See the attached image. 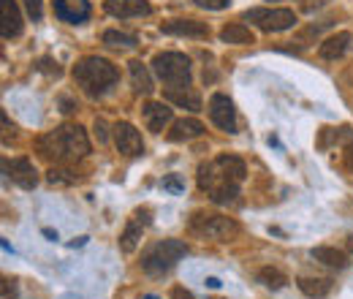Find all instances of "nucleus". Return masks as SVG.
Segmentation results:
<instances>
[{
  "instance_id": "nucleus-1",
  "label": "nucleus",
  "mask_w": 353,
  "mask_h": 299,
  "mask_svg": "<svg viewBox=\"0 0 353 299\" xmlns=\"http://www.w3.org/2000/svg\"><path fill=\"white\" fill-rule=\"evenodd\" d=\"M248 166L242 158L218 155L210 164L199 166V188L215 202V204H234L239 196V185L245 182Z\"/></svg>"
},
{
  "instance_id": "nucleus-2",
  "label": "nucleus",
  "mask_w": 353,
  "mask_h": 299,
  "mask_svg": "<svg viewBox=\"0 0 353 299\" xmlns=\"http://www.w3.org/2000/svg\"><path fill=\"white\" fill-rule=\"evenodd\" d=\"M41 158L54 161V164H79L82 158H88L90 139L82 126H60V128L44 133L36 142Z\"/></svg>"
},
{
  "instance_id": "nucleus-3",
  "label": "nucleus",
  "mask_w": 353,
  "mask_h": 299,
  "mask_svg": "<svg viewBox=\"0 0 353 299\" xmlns=\"http://www.w3.org/2000/svg\"><path fill=\"white\" fill-rule=\"evenodd\" d=\"M74 79H77V85L82 87L85 95L101 98L103 93H109L112 87L117 85L120 74H117V66L109 63L106 57L90 55V57H82V60L74 66Z\"/></svg>"
},
{
  "instance_id": "nucleus-4",
  "label": "nucleus",
  "mask_w": 353,
  "mask_h": 299,
  "mask_svg": "<svg viewBox=\"0 0 353 299\" xmlns=\"http://www.w3.org/2000/svg\"><path fill=\"white\" fill-rule=\"evenodd\" d=\"M188 256V245L182 240H163V242H155L144 258H141V269L147 275H163L169 269H174L176 261Z\"/></svg>"
},
{
  "instance_id": "nucleus-5",
  "label": "nucleus",
  "mask_w": 353,
  "mask_h": 299,
  "mask_svg": "<svg viewBox=\"0 0 353 299\" xmlns=\"http://www.w3.org/2000/svg\"><path fill=\"white\" fill-rule=\"evenodd\" d=\"M152 71L155 77L169 87H188L190 85V60L182 52H161L152 57Z\"/></svg>"
},
{
  "instance_id": "nucleus-6",
  "label": "nucleus",
  "mask_w": 353,
  "mask_h": 299,
  "mask_svg": "<svg viewBox=\"0 0 353 299\" xmlns=\"http://www.w3.org/2000/svg\"><path fill=\"white\" fill-rule=\"evenodd\" d=\"M188 226H190L193 234L207 237V240H218V242H228V240H234L239 234V226H236L234 218L215 213H193Z\"/></svg>"
},
{
  "instance_id": "nucleus-7",
  "label": "nucleus",
  "mask_w": 353,
  "mask_h": 299,
  "mask_svg": "<svg viewBox=\"0 0 353 299\" xmlns=\"http://www.w3.org/2000/svg\"><path fill=\"white\" fill-rule=\"evenodd\" d=\"M245 22H253L261 33H283L296 25V14L291 8H250L245 11Z\"/></svg>"
},
{
  "instance_id": "nucleus-8",
  "label": "nucleus",
  "mask_w": 353,
  "mask_h": 299,
  "mask_svg": "<svg viewBox=\"0 0 353 299\" xmlns=\"http://www.w3.org/2000/svg\"><path fill=\"white\" fill-rule=\"evenodd\" d=\"M210 117L212 123L225 133H236V109H234V101L223 93H215L210 98Z\"/></svg>"
},
{
  "instance_id": "nucleus-9",
  "label": "nucleus",
  "mask_w": 353,
  "mask_h": 299,
  "mask_svg": "<svg viewBox=\"0 0 353 299\" xmlns=\"http://www.w3.org/2000/svg\"><path fill=\"white\" fill-rule=\"evenodd\" d=\"M114 144H117V150H120L123 155H128V158L144 155V139H141V133L133 128L131 123H117V126H114Z\"/></svg>"
},
{
  "instance_id": "nucleus-10",
  "label": "nucleus",
  "mask_w": 353,
  "mask_h": 299,
  "mask_svg": "<svg viewBox=\"0 0 353 299\" xmlns=\"http://www.w3.org/2000/svg\"><path fill=\"white\" fill-rule=\"evenodd\" d=\"M3 169H6V174H8L19 188H25V191H30V188L39 185V171H36L30 158H17V161H11V164L3 161Z\"/></svg>"
},
{
  "instance_id": "nucleus-11",
  "label": "nucleus",
  "mask_w": 353,
  "mask_h": 299,
  "mask_svg": "<svg viewBox=\"0 0 353 299\" xmlns=\"http://www.w3.org/2000/svg\"><path fill=\"white\" fill-rule=\"evenodd\" d=\"M141 117H144V126L152 131V133H161V131H166V126L172 123V109L163 101H147L141 106Z\"/></svg>"
},
{
  "instance_id": "nucleus-12",
  "label": "nucleus",
  "mask_w": 353,
  "mask_h": 299,
  "mask_svg": "<svg viewBox=\"0 0 353 299\" xmlns=\"http://www.w3.org/2000/svg\"><path fill=\"white\" fill-rule=\"evenodd\" d=\"M161 30L166 36H188V39H207L210 36L207 22H196V19H172V22H163Z\"/></svg>"
},
{
  "instance_id": "nucleus-13",
  "label": "nucleus",
  "mask_w": 353,
  "mask_h": 299,
  "mask_svg": "<svg viewBox=\"0 0 353 299\" xmlns=\"http://www.w3.org/2000/svg\"><path fill=\"white\" fill-rule=\"evenodd\" d=\"M0 14H3V25H0V33L6 41L22 36V14H19V6L14 0H0Z\"/></svg>"
},
{
  "instance_id": "nucleus-14",
  "label": "nucleus",
  "mask_w": 353,
  "mask_h": 299,
  "mask_svg": "<svg viewBox=\"0 0 353 299\" xmlns=\"http://www.w3.org/2000/svg\"><path fill=\"white\" fill-rule=\"evenodd\" d=\"M54 14L63 22L79 25L90 17V0H54Z\"/></svg>"
},
{
  "instance_id": "nucleus-15",
  "label": "nucleus",
  "mask_w": 353,
  "mask_h": 299,
  "mask_svg": "<svg viewBox=\"0 0 353 299\" xmlns=\"http://www.w3.org/2000/svg\"><path fill=\"white\" fill-rule=\"evenodd\" d=\"M106 11L117 19H131V17H147L152 8L147 0H106Z\"/></svg>"
},
{
  "instance_id": "nucleus-16",
  "label": "nucleus",
  "mask_w": 353,
  "mask_h": 299,
  "mask_svg": "<svg viewBox=\"0 0 353 299\" xmlns=\"http://www.w3.org/2000/svg\"><path fill=\"white\" fill-rule=\"evenodd\" d=\"M166 101H172L179 109L201 112V98H199V93H193L190 87H169V90H166Z\"/></svg>"
},
{
  "instance_id": "nucleus-17",
  "label": "nucleus",
  "mask_w": 353,
  "mask_h": 299,
  "mask_svg": "<svg viewBox=\"0 0 353 299\" xmlns=\"http://www.w3.org/2000/svg\"><path fill=\"white\" fill-rule=\"evenodd\" d=\"M348 44H351V33H334V36H329L326 41L321 44V49H318V55L323 57V60H337V57H343L345 52H348Z\"/></svg>"
},
{
  "instance_id": "nucleus-18",
  "label": "nucleus",
  "mask_w": 353,
  "mask_h": 299,
  "mask_svg": "<svg viewBox=\"0 0 353 299\" xmlns=\"http://www.w3.org/2000/svg\"><path fill=\"white\" fill-rule=\"evenodd\" d=\"M204 133V126L193 117H185V120H176L172 131H169V142H188V139H199Z\"/></svg>"
},
{
  "instance_id": "nucleus-19",
  "label": "nucleus",
  "mask_w": 353,
  "mask_h": 299,
  "mask_svg": "<svg viewBox=\"0 0 353 299\" xmlns=\"http://www.w3.org/2000/svg\"><path fill=\"white\" fill-rule=\"evenodd\" d=\"M128 71H131V85L139 95H150V93L155 90V85H152V74L147 71V66H144L141 60H133L131 66H128Z\"/></svg>"
},
{
  "instance_id": "nucleus-20",
  "label": "nucleus",
  "mask_w": 353,
  "mask_h": 299,
  "mask_svg": "<svg viewBox=\"0 0 353 299\" xmlns=\"http://www.w3.org/2000/svg\"><path fill=\"white\" fill-rule=\"evenodd\" d=\"M221 39L225 44H236V46H248V44L256 41V36H253V30L248 28V25H242V22H234V25H225L221 30Z\"/></svg>"
},
{
  "instance_id": "nucleus-21",
  "label": "nucleus",
  "mask_w": 353,
  "mask_h": 299,
  "mask_svg": "<svg viewBox=\"0 0 353 299\" xmlns=\"http://www.w3.org/2000/svg\"><path fill=\"white\" fill-rule=\"evenodd\" d=\"M312 258L332 267V269H348V253L345 251H337V248H312Z\"/></svg>"
},
{
  "instance_id": "nucleus-22",
  "label": "nucleus",
  "mask_w": 353,
  "mask_h": 299,
  "mask_svg": "<svg viewBox=\"0 0 353 299\" xmlns=\"http://www.w3.org/2000/svg\"><path fill=\"white\" fill-rule=\"evenodd\" d=\"M296 283H299L302 294H307V297H312V299H323L334 289V283H332L329 278H299Z\"/></svg>"
},
{
  "instance_id": "nucleus-23",
  "label": "nucleus",
  "mask_w": 353,
  "mask_h": 299,
  "mask_svg": "<svg viewBox=\"0 0 353 299\" xmlns=\"http://www.w3.org/2000/svg\"><path fill=\"white\" fill-rule=\"evenodd\" d=\"M141 220L139 218H133L131 223L125 226V231L120 234V248H123V253H133L136 248H139V240H141Z\"/></svg>"
},
{
  "instance_id": "nucleus-24",
  "label": "nucleus",
  "mask_w": 353,
  "mask_h": 299,
  "mask_svg": "<svg viewBox=\"0 0 353 299\" xmlns=\"http://www.w3.org/2000/svg\"><path fill=\"white\" fill-rule=\"evenodd\" d=\"M259 283H264L266 289H272V291H280V289L288 286V278L277 267H264V269H259Z\"/></svg>"
},
{
  "instance_id": "nucleus-25",
  "label": "nucleus",
  "mask_w": 353,
  "mask_h": 299,
  "mask_svg": "<svg viewBox=\"0 0 353 299\" xmlns=\"http://www.w3.org/2000/svg\"><path fill=\"white\" fill-rule=\"evenodd\" d=\"M103 44L106 46H114V49H131V46H136V36H131V33H120V30H106L103 33Z\"/></svg>"
},
{
  "instance_id": "nucleus-26",
  "label": "nucleus",
  "mask_w": 353,
  "mask_h": 299,
  "mask_svg": "<svg viewBox=\"0 0 353 299\" xmlns=\"http://www.w3.org/2000/svg\"><path fill=\"white\" fill-rule=\"evenodd\" d=\"M22 3H25V11H28V17L33 22H39L44 17V3L41 0H22Z\"/></svg>"
},
{
  "instance_id": "nucleus-27",
  "label": "nucleus",
  "mask_w": 353,
  "mask_h": 299,
  "mask_svg": "<svg viewBox=\"0 0 353 299\" xmlns=\"http://www.w3.org/2000/svg\"><path fill=\"white\" fill-rule=\"evenodd\" d=\"M163 191L182 193V191H185V182H182V177H179V174H169V177H163Z\"/></svg>"
},
{
  "instance_id": "nucleus-28",
  "label": "nucleus",
  "mask_w": 353,
  "mask_h": 299,
  "mask_svg": "<svg viewBox=\"0 0 353 299\" xmlns=\"http://www.w3.org/2000/svg\"><path fill=\"white\" fill-rule=\"evenodd\" d=\"M65 174H71V171L65 169H49V174H46V180L54 185V182H65V185H71V182H77V177H65Z\"/></svg>"
},
{
  "instance_id": "nucleus-29",
  "label": "nucleus",
  "mask_w": 353,
  "mask_h": 299,
  "mask_svg": "<svg viewBox=\"0 0 353 299\" xmlns=\"http://www.w3.org/2000/svg\"><path fill=\"white\" fill-rule=\"evenodd\" d=\"M343 166L345 171H351L353 174V131L345 136V153H343Z\"/></svg>"
},
{
  "instance_id": "nucleus-30",
  "label": "nucleus",
  "mask_w": 353,
  "mask_h": 299,
  "mask_svg": "<svg viewBox=\"0 0 353 299\" xmlns=\"http://www.w3.org/2000/svg\"><path fill=\"white\" fill-rule=\"evenodd\" d=\"M39 71L60 77V66H57V60H52V57H41V60H39Z\"/></svg>"
},
{
  "instance_id": "nucleus-31",
  "label": "nucleus",
  "mask_w": 353,
  "mask_h": 299,
  "mask_svg": "<svg viewBox=\"0 0 353 299\" xmlns=\"http://www.w3.org/2000/svg\"><path fill=\"white\" fill-rule=\"evenodd\" d=\"M199 8H210V11H221V8H225L231 0H193Z\"/></svg>"
},
{
  "instance_id": "nucleus-32",
  "label": "nucleus",
  "mask_w": 353,
  "mask_h": 299,
  "mask_svg": "<svg viewBox=\"0 0 353 299\" xmlns=\"http://www.w3.org/2000/svg\"><path fill=\"white\" fill-rule=\"evenodd\" d=\"M11 283H14V280H3V299H14V297H17Z\"/></svg>"
},
{
  "instance_id": "nucleus-33",
  "label": "nucleus",
  "mask_w": 353,
  "mask_h": 299,
  "mask_svg": "<svg viewBox=\"0 0 353 299\" xmlns=\"http://www.w3.org/2000/svg\"><path fill=\"white\" fill-rule=\"evenodd\" d=\"M60 104H63V112H65V115H71V112L77 109V104H74L71 98H60Z\"/></svg>"
},
{
  "instance_id": "nucleus-34",
  "label": "nucleus",
  "mask_w": 353,
  "mask_h": 299,
  "mask_svg": "<svg viewBox=\"0 0 353 299\" xmlns=\"http://www.w3.org/2000/svg\"><path fill=\"white\" fill-rule=\"evenodd\" d=\"M172 297L174 299H193V294H190V291H185V289H174V291H172Z\"/></svg>"
},
{
  "instance_id": "nucleus-35",
  "label": "nucleus",
  "mask_w": 353,
  "mask_h": 299,
  "mask_svg": "<svg viewBox=\"0 0 353 299\" xmlns=\"http://www.w3.org/2000/svg\"><path fill=\"white\" fill-rule=\"evenodd\" d=\"M348 253H353V234L348 237Z\"/></svg>"
},
{
  "instance_id": "nucleus-36",
  "label": "nucleus",
  "mask_w": 353,
  "mask_h": 299,
  "mask_svg": "<svg viewBox=\"0 0 353 299\" xmlns=\"http://www.w3.org/2000/svg\"><path fill=\"white\" fill-rule=\"evenodd\" d=\"M147 299H158V297H147Z\"/></svg>"
}]
</instances>
